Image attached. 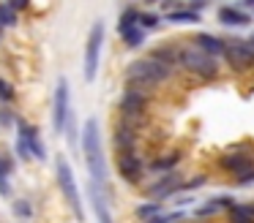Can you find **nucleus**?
<instances>
[{
	"label": "nucleus",
	"mask_w": 254,
	"mask_h": 223,
	"mask_svg": "<svg viewBox=\"0 0 254 223\" xmlns=\"http://www.w3.org/2000/svg\"><path fill=\"white\" fill-rule=\"evenodd\" d=\"M82 152L85 163H88L90 185H96L99 190H104L110 196V185H107V161H104V144H101V128L99 120L90 117L82 128Z\"/></svg>",
	"instance_id": "nucleus-1"
},
{
	"label": "nucleus",
	"mask_w": 254,
	"mask_h": 223,
	"mask_svg": "<svg viewBox=\"0 0 254 223\" xmlns=\"http://www.w3.org/2000/svg\"><path fill=\"white\" fill-rule=\"evenodd\" d=\"M170 76H172V68H170V65L153 60L150 54H148V57L134 60V63H128V68H126L128 87H131V90H142V92H148L150 87L161 85V82L170 79Z\"/></svg>",
	"instance_id": "nucleus-2"
},
{
	"label": "nucleus",
	"mask_w": 254,
	"mask_h": 223,
	"mask_svg": "<svg viewBox=\"0 0 254 223\" xmlns=\"http://www.w3.org/2000/svg\"><path fill=\"white\" fill-rule=\"evenodd\" d=\"M178 65L199 79H216L219 76V57H210L197 46H181L178 52Z\"/></svg>",
	"instance_id": "nucleus-3"
},
{
	"label": "nucleus",
	"mask_w": 254,
	"mask_h": 223,
	"mask_svg": "<svg viewBox=\"0 0 254 223\" xmlns=\"http://www.w3.org/2000/svg\"><path fill=\"white\" fill-rule=\"evenodd\" d=\"M55 172H58V185H61L63 196H66L68 207H71V212L79 218V221H85V210H82V199H79L77 179H74V172H71V166H68L66 158H58Z\"/></svg>",
	"instance_id": "nucleus-4"
},
{
	"label": "nucleus",
	"mask_w": 254,
	"mask_h": 223,
	"mask_svg": "<svg viewBox=\"0 0 254 223\" xmlns=\"http://www.w3.org/2000/svg\"><path fill=\"white\" fill-rule=\"evenodd\" d=\"M101 46H104V22H93L90 36H88V44H85V79H88V82L96 79Z\"/></svg>",
	"instance_id": "nucleus-5"
},
{
	"label": "nucleus",
	"mask_w": 254,
	"mask_h": 223,
	"mask_svg": "<svg viewBox=\"0 0 254 223\" xmlns=\"http://www.w3.org/2000/svg\"><path fill=\"white\" fill-rule=\"evenodd\" d=\"M68 112H71V103H68V82L58 79L55 103H52V128H55V134H63L66 120H68Z\"/></svg>",
	"instance_id": "nucleus-6"
},
{
	"label": "nucleus",
	"mask_w": 254,
	"mask_h": 223,
	"mask_svg": "<svg viewBox=\"0 0 254 223\" xmlns=\"http://www.w3.org/2000/svg\"><path fill=\"white\" fill-rule=\"evenodd\" d=\"M224 57H227V63H230L235 71H249L254 65V49H252L249 41H238L235 38V41L227 44Z\"/></svg>",
	"instance_id": "nucleus-7"
},
{
	"label": "nucleus",
	"mask_w": 254,
	"mask_h": 223,
	"mask_svg": "<svg viewBox=\"0 0 254 223\" xmlns=\"http://www.w3.org/2000/svg\"><path fill=\"white\" fill-rule=\"evenodd\" d=\"M118 174L126 179L128 185H137L145 174V163L139 161L137 152H118Z\"/></svg>",
	"instance_id": "nucleus-8"
},
{
	"label": "nucleus",
	"mask_w": 254,
	"mask_h": 223,
	"mask_svg": "<svg viewBox=\"0 0 254 223\" xmlns=\"http://www.w3.org/2000/svg\"><path fill=\"white\" fill-rule=\"evenodd\" d=\"M219 169H224V172L241 177V174H246V172H252V169H254V158L249 155V152H243V150H238V147H235V150L224 152V155L219 158Z\"/></svg>",
	"instance_id": "nucleus-9"
},
{
	"label": "nucleus",
	"mask_w": 254,
	"mask_h": 223,
	"mask_svg": "<svg viewBox=\"0 0 254 223\" xmlns=\"http://www.w3.org/2000/svg\"><path fill=\"white\" fill-rule=\"evenodd\" d=\"M145 106H148V92L131 90V87L123 92V98H121V112H123V117H142V114H145Z\"/></svg>",
	"instance_id": "nucleus-10"
},
{
	"label": "nucleus",
	"mask_w": 254,
	"mask_h": 223,
	"mask_svg": "<svg viewBox=\"0 0 254 223\" xmlns=\"http://www.w3.org/2000/svg\"><path fill=\"white\" fill-rule=\"evenodd\" d=\"M17 128H19V139H25L28 141V147H30V152H33V158H47V147L41 144V136H39V131L33 128V125H28L25 120H17Z\"/></svg>",
	"instance_id": "nucleus-11"
},
{
	"label": "nucleus",
	"mask_w": 254,
	"mask_h": 223,
	"mask_svg": "<svg viewBox=\"0 0 254 223\" xmlns=\"http://www.w3.org/2000/svg\"><path fill=\"white\" fill-rule=\"evenodd\" d=\"M194 46L202 49L210 57H219V54L227 52V41H221L219 36H210V33H197V36H194Z\"/></svg>",
	"instance_id": "nucleus-12"
},
{
	"label": "nucleus",
	"mask_w": 254,
	"mask_h": 223,
	"mask_svg": "<svg viewBox=\"0 0 254 223\" xmlns=\"http://www.w3.org/2000/svg\"><path fill=\"white\" fill-rule=\"evenodd\" d=\"M90 190V201H93V212L99 218V223H112V215H110V196L104 190H99L96 185H88Z\"/></svg>",
	"instance_id": "nucleus-13"
},
{
	"label": "nucleus",
	"mask_w": 254,
	"mask_h": 223,
	"mask_svg": "<svg viewBox=\"0 0 254 223\" xmlns=\"http://www.w3.org/2000/svg\"><path fill=\"white\" fill-rule=\"evenodd\" d=\"M219 22L227 27H246L252 25V16L246 14V11L235 8V5H221L219 8Z\"/></svg>",
	"instance_id": "nucleus-14"
},
{
	"label": "nucleus",
	"mask_w": 254,
	"mask_h": 223,
	"mask_svg": "<svg viewBox=\"0 0 254 223\" xmlns=\"http://www.w3.org/2000/svg\"><path fill=\"white\" fill-rule=\"evenodd\" d=\"M181 190V179H178V174H167V177H161L156 185H150L148 193L156 196V199H167V196L178 193Z\"/></svg>",
	"instance_id": "nucleus-15"
},
{
	"label": "nucleus",
	"mask_w": 254,
	"mask_h": 223,
	"mask_svg": "<svg viewBox=\"0 0 254 223\" xmlns=\"http://www.w3.org/2000/svg\"><path fill=\"white\" fill-rule=\"evenodd\" d=\"M232 207H235V199H230V196H216V199H208L202 207H197L194 215L208 218V215H216L219 210H232Z\"/></svg>",
	"instance_id": "nucleus-16"
},
{
	"label": "nucleus",
	"mask_w": 254,
	"mask_h": 223,
	"mask_svg": "<svg viewBox=\"0 0 254 223\" xmlns=\"http://www.w3.org/2000/svg\"><path fill=\"white\" fill-rule=\"evenodd\" d=\"M134 141H137L134 128H128V125H118V128H115V150L118 152H131L134 150Z\"/></svg>",
	"instance_id": "nucleus-17"
},
{
	"label": "nucleus",
	"mask_w": 254,
	"mask_h": 223,
	"mask_svg": "<svg viewBox=\"0 0 254 223\" xmlns=\"http://www.w3.org/2000/svg\"><path fill=\"white\" fill-rule=\"evenodd\" d=\"M167 22H172V25H197V22H199V11H194V8L170 11V14H167Z\"/></svg>",
	"instance_id": "nucleus-18"
},
{
	"label": "nucleus",
	"mask_w": 254,
	"mask_h": 223,
	"mask_svg": "<svg viewBox=\"0 0 254 223\" xmlns=\"http://www.w3.org/2000/svg\"><path fill=\"white\" fill-rule=\"evenodd\" d=\"M178 52H181L178 46H156L153 52H150V57L159 60V63H164V65H170V68H175L178 65Z\"/></svg>",
	"instance_id": "nucleus-19"
},
{
	"label": "nucleus",
	"mask_w": 254,
	"mask_h": 223,
	"mask_svg": "<svg viewBox=\"0 0 254 223\" xmlns=\"http://www.w3.org/2000/svg\"><path fill=\"white\" fill-rule=\"evenodd\" d=\"M230 223H254V207L235 201V207L230 210Z\"/></svg>",
	"instance_id": "nucleus-20"
},
{
	"label": "nucleus",
	"mask_w": 254,
	"mask_h": 223,
	"mask_svg": "<svg viewBox=\"0 0 254 223\" xmlns=\"http://www.w3.org/2000/svg\"><path fill=\"white\" fill-rule=\"evenodd\" d=\"M139 25V11L137 8H126L121 14V19H118V33H126V30H131V27H137Z\"/></svg>",
	"instance_id": "nucleus-21"
},
{
	"label": "nucleus",
	"mask_w": 254,
	"mask_h": 223,
	"mask_svg": "<svg viewBox=\"0 0 254 223\" xmlns=\"http://www.w3.org/2000/svg\"><path fill=\"white\" fill-rule=\"evenodd\" d=\"M178 161H181V152H170V155H161L159 161L150 163V169L153 172H167V169H175Z\"/></svg>",
	"instance_id": "nucleus-22"
},
{
	"label": "nucleus",
	"mask_w": 254,
	"mask_h": 223,
	"mask_svg": "<svg viewBox=\"0 0 254 223\" xmlns=\"http://www.w3.org/2000/svg\"><path fill=\"white\" fill-rule=\"evenodd\" d=\"M121 38H123V44H126V46H139V44H142L145 41V30H142V27H131V30H126V33H121Z\"/></svg>",
	"instance_id": "nucleus-23"
},
{
	"label": "nucleus",
	"mask_w": 254,
	"mask_h": 223,
	"mask_svg": "<svg viewBox=\"0 0 254 223\" xmlns=\"http://www.w3.org/2000/svg\"><path fill=\"white\" fill-rule=\"evenodd\" d=\"M11 25H17V11L8 3H3L0 5V27H11Z\"/></svg>",
	"instance_id": "nucleus-24"
},
{
	"label": "nucleus",
	"mask_w": 254,
	"mask_h": 223,
	"mask_svg": "<svg viewBox=\"0 0 254 223\" xmlns=\"http://www.w3.org/2000/svg\"><path fill=\"white\" fill-rule=\"evenodd\" d=\"M159 212H161V204H159V201H150V204L137 207V218H142V221H150V218L159 215Z\"/></svg>",
	"instance_id": "nucleus-25"
},
{
	"label": "nucleus",
	"mask_w": 254,
	"mask_h": 223,
	"mask_svg": "<svg viewBox=\"0 0 254 223\" xmlns=\"http://www.w3.org/2000/svg\"><path fill=\"white\" fill-rule=\"evenodd\" d=\"M183 218V212L178 210V212H159V215H153L150 221H145V223H178Z\"/></svg>",
	"instance_id": "nucleus-26"
},
{
	"label": "nucleus",
	"mask_w": 254,
	"mask_h": 223,
	"mask_svg": "<svg viewBox=\"0 0 254 223\" xmlns=\"http://www.w3.org/2000/svg\"><path fill=\"white\" fill-rule=\"evenodd\" d=\"M14 95H17L14 85H11V82H6L3 76H0V101H3V103H11V101H14Z\"/></svg>",
	"instance_id": "nucleus-27"
},
{
	"label": "nucleus",
	"mask_w": 254,
	"mask_h": 223,
	"mask_svg": "<svg viewBox=\"0 0 254 223\" xmlns=\"http://www.w3.org/2000/svg\"><path fill=\"white\" fill-rule=\"evenodd\" d=\"M156 25H159V16L156 14H139V27L142 30H153Z\"/></svg>",
	"instance_id": "nucleus-28"
},
{
	"label": "nucleus",
	"mask_w": 254,
	"mask_h": 223,
	"mask_svg": "<svg viewBox=\"0 0 254 223\" xmlns=\"http://www.w3.org/2000/svg\"><path fill=\"white\" fill-rule=\"evenodd\" d=\"M68 134V141H71V144H77V125H74V114L68 112V120H66V128H63Z\"/></svg>",
	"instance_id": "nucleus-29"
},
{
	"label": "nucleus",
	"mask_w": 254,
	"mask_h": 223,
	"mask_svg": "<svg viewBox=\"0 0 254 223\" xmlns=\"http://www.w3.org/2000/svg\"><path fill=\"white\" fill-rule=\"evenodd\" d=\"M17 155L22 158V161H30V158H33V152H30V147L25 139H17Z\"/></svg>",
	"instance_id": "nucleus-30"
},
{
	"label": "nucleus",
	"mask_w": 254,
	"mask_h": 223,
	"mask_svg": "<svg viewBox=\"0 0 254 223\" xmlns=\"http://www.w3.org/2000/svg\"><path fill=\"white\" fill-rule=\"evenodd\" d=\"M11 172H14V163L3 155V158H0V179H8V174H11Z\"/></svg>",
	"instance_id": "nucleus-31"
},
{
	"label": "nucleus",
	"mask_w": 254,
	"mask_h": 223,
	"mask_svg": "<svg viewBox=\"0 0 254 223\" xmlns=\"http://www.w3.org/2000/svg\"><path fill=\"white\" fill-rule=\"evenodd\" d=\"M14 212H17L19 218H30V212H33V210H30L28 201H17V204H14Z\"/></svg>",
	"instance_id": "nucleus-32"
},
{
	"label": "nucleus",
	"mask_w": 254,
	"mask_h": 223,
	"mask_svg": "<svg viewBox=\"0 0 254 223\" xmlns=\"http://www.w3.org/2000/svg\"><path fill=\"white\" fill-rule=\"evenodd\" d=\"M238 179V185H249V182H254V169L252 172H246V174H241V177H235Z\"/></svg>",
	"instance_id": "nucleus-33"
},
{
	"label": "nucleus",
	"mask_w": 254,
	"mask_h": 223,
	"mask_svg": "<svg viewBox=\"0 0 254 223\" xmlns=\"http://www.w3.org/2000/svg\"><path fill=\"white\" fill-rule=\"evenodd\" d=\"M14 123V114L11 112H0V125H11Z\"/></svg>",
	"instance_id": "nucleus-34"
},
{
	"label": "nucleus",
	"mask_w": 254,
	"mask_h": 223,
	"mask_svg": "<svg viewBox=\"0 0 254 223\" xmlns=\"http://www.w3.org/2000/svg\"><path fill=\"white\" fill-rule=\"evenodd\" d=\"M8 5H11L14 11H22L25 5H28V0H8Z\"/></svg>",
	"instance_id": "nucleus-35"
},
{
	"label": "nucleus",
	"mask_w": 254,
	"mask_h": 223,
	"mask_svg": "<svg viewBox=\"0 0 254 223\" xmlns=\"http://www.w3.org/2000/svg\"><path fill=\"white\" fill-rule=\"evenodd\" d=\"M243 5H252V8H254V0H243Z\"/></svg>",
	"instance_id": "nucleus-36"
},
{
	"label": "nucleus",
	"mask_w": 254,
	"mask_h": 223,
	"mask_svg": "<svg viewBox=\"0 0 254 223\" xmlns=\"http://www.w3.org/2000/svg\"><path fill=\"white\" fill-rule=\"evenodd\" d=\"M249 44H252V49H254V33H252V38H249Z\"/></svg>",
	"instance_id": "nucleus-37"
}]
</instances>
